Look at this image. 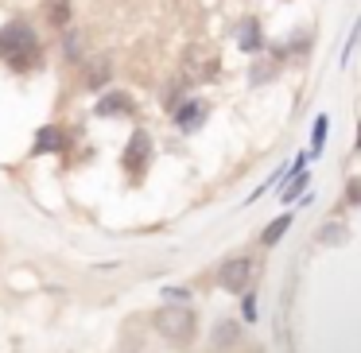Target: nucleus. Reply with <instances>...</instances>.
I'll return each mask as SVG.
<instances>
[{
  "label": "nucleus",
  "instance_id": "obj_1",
  "mask_svg": "<svg viewBox=\"0 0 361 353\" xmlns=\"http://www.w3.org/2000/svg\"><path fill=\"white\" fill-rule=\"evenodd\" d=\"M0 66L12 74H39L47 66V47L32 20L12 16L0 27Z\"/></svg>",
  "mask_w": 361,
  "mask_h": 353
},
{
  "label": "nucleus",
  "instance_id": "obj_2",
  "mask_svg": "<svg viewBox=\"0 0 361 353\" xmlns=\"http://www.w3.org/2000/svg\"><path fill=\"white\" fill-rule=\"evenodd\" d=\"M152 330H156L164 342H171L175 349H187L198 337V314L190 303H164L152 314Z\"/></svg>",
  "mask_w": 361,
  "mask_h": 353
},
{
  "label": "nucleus",
  "instance_id": "obj_3",
  "mask_svg": "<svg viewBox=\"0 0 361 353\" xmlns=\"http://www.w3.org/2000/svg\"><path fill=\"white\" fill-rule=\"evenodd\" d=\"M179 74L190 86H210L221 78V55L210 43H187L179 55Z\"/></svg>",
  "mask_w": 361,
  "mask_h": 353
},
{
  "label": "nucleus",
  "instance_id": "obj_4",
  "mask_svg": "<svg viewBox=\"0 0 361 353\" xmlns=\"http://www.w3.org/2000/svg\"><path fill=\"white\" fill-rule=\"evenodd\" d=\"M152 156H156V140H152V132L144 125H136L133 132H128V144L125 151H121V171H125V179L133 182H144L152 171Z\"/></svg>",
  "mask_w": 361,
  "mask_h": 353
},
{
  "label": "nucleus",
  "instance_id": "obj_5",
  "mask_svg": "<svg viewBox=\"0 0 361 353\" xmlns=\"http://www.w3.org/2000/svg\"><path fill=\"white\" fill-rule=\"evenodd\" d=\"M252 275H257V260L237 252V256H229L218 264V287L229 291V295H245V291L252 287Z\"/></svg>",
  "mask_w": 361,
  "mask_h": 353
},
{
  "label": "nucleus",
  "instance_id": "obj_6",
  "mask_svg": "<svg viewBox=\"0 0 361 353\" xmlns=\"http://www.w3.org/2000/svg\"><path fill=\"white\" fill-rule=\"evenodd\" d=\"M136 113H140V101H136L128 89H102L97 94V101H94V117H102V120H133Z\"/></svg>",
  "mask_w": 361,
  "mask_h": 353
},
{
  "label": "nucleus",
  "instance_id": "obj_7",
  "mask_svg": "<svg viewBox=\"0 0 361 353\" xmlns=\"http://www.w3.org/2000/svg\"><path fill=\"white\" fill-rule=\"evenodd\" d=\"M113 74H117L113 55H90L86 63L78 66V86L86 89V94H102V89L113 86Z\"/></svg>",
  "mask_w": 361,
  "mask_h": 353
},
{
  "label": "nucleus",
  "instance_id": "obj_8",
  "mask_svg": "<svg viewBox=\"0 0 361 353\" xmlns=\"http://www.w3.org/2000/svg\"><path fill=\"white\" fill-rule=\"evenodd\" d=\"M233 43H237V51H245V55H264V51H268L264 20L252 16V12L237 16V24H233Z\"/></svg>",
  "mask_w": 361,
  "mask_h": 353
},
{
  "label": "nucleus",
  "instance_id": "obj_9",
  "mask_svg": "<svg viewBox=\"0 0 361 353\" xmlns=\"http://www.w3.org/2000/svg\"><path fill=\"white\" fill-rule=\"evenodd\" d=\"M71 151V128L66 125H39L32 140V159L43 156H66Z\"/></svg>",
  "mask_w": 361,
  "mask_h": 353
},
{
  "label": "nucleus",
  "instance_id": "obj_10",
  "mask_svg": "<svg viewBox=\"0 0 361 353\" xmlns=\"http://www.w3.org/2000/svg\"><path fill=\"white\" fill-rule=\"evenodd\" d=\"M206 117H210V101H206V97H198V94H190L187 101L171 113V125L179 128L183 136H195L198 128L206 125Z\"/></svg>",
  "mask_w": 361,
  "mask_h": 353
},
{
  "label": "nucleus",
  "instance_id": "obj_11",
  "mask_svg": "<svg viewBox=\"0 0 361 353\" xmlns=\"http://www.w3.org/2000/svg\"><path fill=\"white\" fill-rule=\"evenodd\" d=\"M59 47H63V58H66V66H82V63L90 58L86 32H78V27H66V32H59Z\"/></svg>",
  "mask_w": 361,
  "mask_h": 353
},
{
  "label": "nucleus",
  "instance_id": "obj_12",
  "mask_svg": "<svg viewBox=\"0 0 361 353\" xmlns=\"http://www.w3.org/2000/svg\"><path fill=\"white\" fill-rule=\"evenodd\" d=\"M39 12H43V20H47L51 32H66V27H74V4L71 0H43Z\"/></svg>",
  "mask_w": 361,
  "mask_h": 353
},
{
  "label": "nucleus",
  "instance_id": "obj_13",
  "mask_svg": "<svg viewBox=\"0 0 361 353\" xmlns=\"http://www.w3.org/2000/svg\"><path fill=\"white\" fill-rule=\"evenodd\" d=\"M190 89H195V86H190V82L183 78L179 70H175V78H167V86H164V97H159V105H164V113H167V117H171V113L179 109L183 101H187V97H190Z\"/></svg>",
  "mask_w": 361,
  "mask_h": 353
},
{
  "label": "nucleus",
  "instance_id": "obj_14",
  "mask_svg": "<svg viewBox=\"0 0 361 353\" xmlns=\"http://www.w3.org/2000/svg\"><path fill=\"white\" fill-rule=\"evenodd\" d=\"M210 345L214 349H233V345H241V322L237 318H218L210 330Z\"/></svg>",
  "mask_w": 361,
  "mask_h": 353
},
{
  "label": "nucleus",
  "instance_id": "obj_15",
  "mask_svg": "<svg viewBox=\"0 0 361 353\" xmlns=\"http://www.w3.org/2000/svg\"><path fill=\"white\" fill-rule=\"evenodd\" d=\"M319 244H330V249H342V244H350V225H345L342 218H330L326 225L319 229Z\"/></svg>",
  "mask_w": 361,
  "mask_h": 353
},
{
  "label": "nucleus",
  "instance_id": "obj_16",
  "mask_svg": "<svg viewBox=\"0 0 361 353\" xmlns=\"http://www.w3.org/2000/svg\"><path fill=\"white\" fill-rule=\"evenodd\" d=\"M291 221H295L291 213H280V218H272V225H268L264 233H260V244H264V249H272V244H276V241H280V237L291 229Z\"/></svg>",
  "mask_w": 361,
  "mask_h": 353
},
{
  "label": "nucleus",
  "instance_id": "obj_17",
  "mask_svg": "<svg viewBox=\"0 0 361 353\" xmlns=\"http://www.w3.org/2000/svg\"><path fill=\"white\" fill-rule=\"evenodd\" d=\"M326 132H330V117H326V113H319V117H314V125H311V156H319V151H322Z\"/></svg>",
  "mask_w": 361,
  "mask_h": 353
},
{
  "label": "nucleus",
  "instance_id": "obj_18",
  "mask_svg": "<svg viewBox=\"0 0 361 353\" xmlns=\"http://www.w3.org/2000/svg\"><path fill=\"white\" fill-rule=\"evenodd\" d=\"M260 318V314H257V291H245V295H241V322H257Z\"/></svg>",
  "mask_w": 361,
  "mask_h": 353
},
{
  "label": "nucleus",
  "instance_id": "obj_19",
  "mask_svg": "<svg viewBox=\"0 0 361 353\" xmlns=\"http://www.w3.org/2000/svg\"><path fill=\"white\" fill-rule=\"evenodd\" d=\"M345 202H350V206H361V175H353V179L345 182Z\"/></svg>",
  "mask_w": 361,
  "mask_h": 353
},
{
  "label": "nucleus",
  "instance_id": "obj_20",
  "mask_svg": "<svg viewBox=\"0 0 361 353\" xmlns=\"http://www.w3.org/2000/svg\"><path fill=\"white\" fill-rule=\"evenodd\" d=\"M357 43H361V20H357V24H353L350 39H345V51H342V66L350 63V55H353V47H357Z\"/></svg>",
  "mask_w": 361,
  "mask_h": 353
},
{
  "label": "nucleus",
  "instance_id": "obj_21",
  "mask_svg": "<svg viewBox=\"0 0 361 353\" xmlns=\"http://www.w3.org/2000/svg\"><path fill=\"white\" fill-rule=\"evenodd\" d=\"M164 303H190L187 287H164Z\"/></svg>",
  "mask_w": 361,
  "mask_h": 353
},
{
  "label": "nucleus",
  "instance_id": "obj_22",
  "mask_svg": "<svg viewBox=\"0 0 361 353\" xmlns=\"http://www.w3.org/2000/svg\"><path fill=\"white\" fill-rule=\"evenodd\" d=\"M353 148L361 151V125H357V136H353Z\"/></svg>",
  "mask_w": 361,
  "mask_h": 353
}]
</instances>
